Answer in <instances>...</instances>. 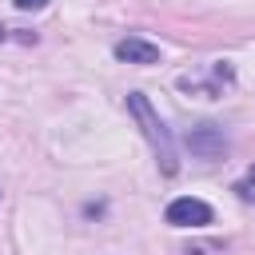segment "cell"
<instances>
[{"label":"cell","mask_w":255,"mask_h":255,"mask_svg":"<svg viewBox=\"0 0 255 255\" xmlns=\"http://www.w3.org/2000/svg\"><path fill=\"white\" fill-rule=\"evenodd\" d=\"M235 191H239L243 199H255V167L247 171V179H239V183H235Z\"/></svg>","instance_id":"obj_5"},{"label":"cell","mask_w":255,"mask_h":255,"mask_svg":"<svg viewBox=\"0 0 255 255\" xmlns=\"http://www.w3.org/2000/svg\"><path fill=\"white\" fill-rule=\"evenodd\" d=\"M128 112L135 116L139 131L147 135V143H151V151H155V163H159V171H163V175H175V171H179V159H175L171 131H167V124H163V120L151 112L147 96H143V92H131V96H128Z\"/></svg>","instance_id":"obj_1"},{"label":"cell","mask_w":255,"mask_h":255,"mask_svg":"<svg viewBox=\"0 0 255 255\" xmlns=\"http://www.w3.org/2000/svg\"><path fill=\"white\" fill-rule=\"evenodd\" d=\"M20 12H40V8H48V0H12Z\"/></svg>","instance_id":"obj_6"},{"label":"cell","mask_w":255,"mask_h":255,"mask_svg":"<svg viewBox=\"0 0 255 255\" xmlns=\"http://www.w3.org/2000/svg\"><path fill=\"white\" fill-rule=\"evenodd\" d=\"M163 215H167L171 227H207V223H211V207H207L203 199H191V195L171 199Z\"/></svg>","instance_id":"obj_2"},{"label":"cell","mask_w":255,"mask_h":255,"mask_svg":"<svg viewBox=\"0 0 255 255\" xmlns=\"http://www.w3.org/2000/svg\"><path fill=\"white\" fill-rule=\"evenodd\" d=\"M116 60H124V64H155V60H159V48H155L151 40L128 36V40L116 44Z\"/></svg>","instance_id":"obj_4"},{"label":"cell","mask_w":255,"mask_h":255,"mask_svg":"<svg viewBox=\"0 0 255 255\" xmlns=\"http://www.w3.org/2000/svg\"><path fill=\"white\" fill-rule=\"evenodd\" d=\"M187 147H191V155H199V159H219V155L227 151V135H223V128H215V124H199V128L187 131Z\"/></svg>","instance_id":"obj_3"}]
</instances>
